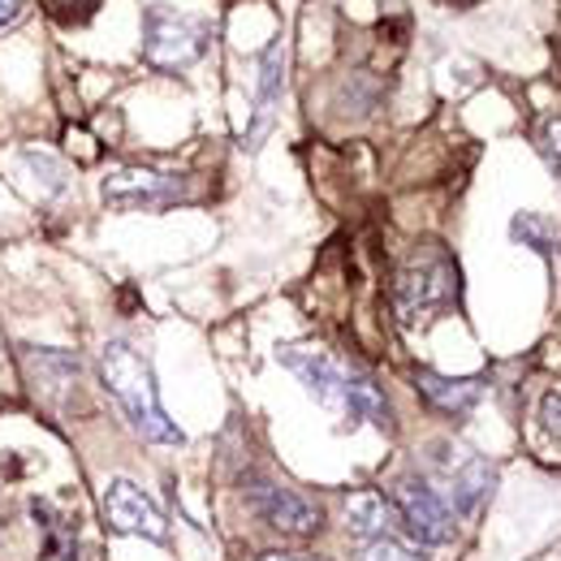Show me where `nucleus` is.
<instances>
[{
  "mask_svg": "<svg viewBox=\"0 0 561 561\" xmlns=\"http://www.w3.org/2000/svg\"><path fill=\"white\" fill-rule=\"evenodd\" d=\"M358 561H427V558H423L420 549L393 540V536H376V540H363Z\"/></svg>",
  "mask_w": 561,
  "mask_h": 561,
  "instance_id": "obj_13",
  "label": "nucleus"
},
{
  "mask_svg": "<svg viewBox=\"0 0 561 561\" xmlns=\"http://www.w3.org/2000/svg\"><path fill=\"white\" fill-rule=\"evenodd\" d=\"M208 26L169 9V4H147L142 9V57L156 70H186L191 61L204 57Z\"/></svg>",
  "mask_w": 561,
  "mask_h": 561,
  "instance_id": "obj_4",
  "label": "nucleus"
},
{
  "mask_svg": "<svg viewBox=\"0 0 561 561\" xmlns=\"http://www.w3.org/2000/svg\"><path fill=\"white\" fill-rule=\"evenodd\" d=\"M18 4H22V0H0V26H4V22L18 13Z\"/></svg>",
  "mask_w": 561,
  "mask_h": 561,
  "instance_id": "obj_17",
  "label": "nucleus"
},
{
  "mask_svg": "<svg viewBox=\"0 0 561 561\" xmlns=\"http://www.w3.org/2000/svg\"><path fill=\"white\" fill-rule=\"evenodd\" d=\"M251 505L268 527H277L285 536H316L320 531V505H311L302 492L280 489V484H255Z\"/></svg>",
  "mask_w": 561,
  "mask_h": 561,
  "instance_id": "obj_8",
  "label": "nucleus"
},
{
  "mask_svg": "<svg viewBox=\"0 0 561 561\" xmlns=\"http://www.w3.org/2000/svg\"><path fill=\"white\" fill-rule=\"evenodd\" d=\"M540 142H545V156H549L553 173L561 178V117H553V122H545V130H540Z\"/></svg>",
  "mask_w": 561,
  "mask_h": 561,
  "instance_id": "obj_15",
  "label": "nucleus"
},
{
  "mask_svg": "<svg viewBox=\"0 0 561 561\" xmlns=\"http://www.w3.org/2000/svg\"><path fill=\"white\" fill-rule=\"evenodd\" d=\"M393 510L402 518V527L420 540V545H449L454 540V514L445 510V501L427 484L415 480H402L393 489Z\"/></svg>",
  "mask_w": 561,
  "mask_h": 561,
  "instance_id": "obj_6",
  "label": "nucleus"
},
{
  "mask_svg": "<svg viewBox=\"0 0 561 561\" xmlns=\"http://www.w3.org/2000/svg\"><path fill=\"white\" fill-rule=\"evenodd\" d=\"M100 371H104L108 393L122 402L126 420L135 423L139 436L182 445V427L164 415L160 393H156V376H151L147 358H142L135 346H126V342H108L104 354H100Z\"/></svg>",
  "mask_w": 561,
  "mask_h": 561,
  "instance_id": "obj_2",
  "label": "nucleus"
},
{
  "mask_svg": "<svg viewBox=\"0 0 561 561\" xmlns=\"http://www.w3.org/2000/svg\"><path fill=\"white\" fill-rule=\"evenodd\" d=\"M44 4V13L53 18V22H61V26H82L95 9H100V0H39Z\"/></svg>",
  "mask_w": 561,
  "mask_h": 561,
  "instance_id": "obj_14",
  "label": "nucleus"
},
{
  "mask_svg": "<svg viewBox=\"0 0 561 561\" xmlns=\"http://www.w3.org/2000/svg\"><path fill=\"white\" fill-rule=\"evenodd\" d=\"M393 302H398L402 324H415V320L432 316V311H445L449 302H458V264L436 242L420 247L407 260V268L398 273Z\"/></svg>",
  "mask_w": 561,
  "mask_h": 561,
  "instance_id": "obj_3",
  "label": "nucleus"
},
{
  "mask_svg": "<svg viewBox=\"0 0 561 561\" xmlns=\"http://www.w3.org/2000/svg\"><path fill=\"white\" fill-rule=\"evenodd\" d=\"M104 523L113 527V531H122V536H142V540H164V518H160V510L142 496L130 480H113L108 489H104Z\"/></svg>",
  "mask_w": 561,
  "mask_h": 561,
  "instance_id": "obj_7",
  "label": "nucleus"
},
{
  "mask_svg": "<svg viewBox=\"0 0 561 561\" xmlns=\"http://www.w3.org/2000/svg\"><path fill=\"white\" fill-rule=\"evenodd\" d=\"M35 527H39V553L44 561H78V518L57 510L53 501H31Z\"/></svg>",
  "mask_w": 561,
  "mask_h": 561,
  "instance_id": "obj_9",
  "label": "nucleus"
},
{
  "mask_svg": "<svg viewBox=\"0 0 561 561\" xmlns=\"http://www.w3.org/2000/svg\"><path fill=\"white\" fill-rule=\"evenodd\" d=\"M186 178L178 173H156V169H113L104 178V199L113 208L126 211H151V208H169L178 199H186Z\"/></svg>",
  "mask_w": 561,
  "mask_h": 561,
  "instance_id": "obj_5",
  "label": "nucleus"
},
{
  "mask_svg": "<svg viewBox=\"0 0 561 561\" xmlns=\"http://www.w3.org/2000/svg\"><path fill=\"white\" fill-rule=\"evenodd\" d=\"M420 393L432 402V407H440V411H454V415H462V411H471L476 402H480V393H484V380H445V376H432V371H420Z\"/></svg>",
  "mask_w": 561,
  "mask_h": 561,
  "instance_id": "obj_11",
  "label": "nucleus"
},
{
  "mask_svg": "<svg viewBox=\"0 0 561 561\" xmlns=\"http://www.w3.org/2000/svg\"><path fill=\"white\" fill-rule=\"evenodd\" d=\"M492 467L484 462V458H471L458 476H454V505L462 510V514H476L484 501H489V492H492Z\"/></svg>",
  "mask_w": 561,
  "mask_h": 561,
  "instance_id": "obj_12",
  "label": "nucleus"
},
{
  "mask_svg": "<svg viewBox=\"0 0 561 561\" xmlns=\"http://www.w3.org/2000/svg\"><path fill=\"white\" fill-rule=\"evenodd\" d=\"M280 358L342 420H371L380 423V427H389V402H385V393L376 389V380L367 371H358V367H351V363H342V358H333V354L324 351H285Z\"/></svg>",
  "mask_w": 561,
  "mask_h": 561,
  "instance_id": "obj_1",
  "label": "nucleus"
},
{
  "mask_svg": "<svg viewBox=\"0 0 561 561\" xmlns=\"http://www.w3.org/2000/svg\"><path fill=\"white\" fill-rule=\"evenodd\" d=\"M260 561H311V558H302V553H264Z\"/></svg>",
  "mask_w": 561,
  "mask_h": 561,
  "instance_id": "obj_18",
  "label": "nucleus"
},
{
  "mask_svg": "<svg viewBox=\"0 0 561 561\" xmlns=\"http://www.w3.org/2000/svg\"><path fill=\"white\" fill-rule=\"evenodd\" d=\"M540 423H545L549 436H561V393H545V402H540Z\"/></svg>",
  "mask_w": 561,
  "mask_h": 561,
  "instance_id": "obj_16",
  "label": "nucleus"
},
{
  "mask_svg": "<svg viewBox=\"0 0 561 561\" xmlns=\"http://www.w3.org/2000/svg\"><path fill=\"white\" fill-rule=\"evenodd\" d=\"M398 510L393 501H385L376 489H358L346 496V527H351L358 540H376V536H389Z\"/></svg>",
  "mask_w": 561,
  "mask_h": 561,
  "instance_id": "obj_10",
  "label": "nucleus"
}]
</instances>
